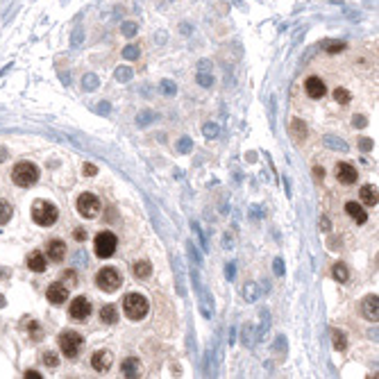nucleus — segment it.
<instances>
[{"label":"nucleus","mask_w":379,"mask_h":379,"mask_svg":"<svg viewBox=\"0 0 379 379\" xmlns=\"http://www.w3.org/2000/svg\"><path fill=\"white\" fill-rule=\"evenodd\" d=\"M327 53L329 55H336V53H343V50H345V43H343V41H329V43H327V48H325Z\"/></svg>","instance_id":"31"},{"label":"nucleus","mask_w":379,"mask_h":379,"mask_svg":"<svg viewBox=\"0 0 379 379\" xmlns=\"http://www.w3.org/2000/svg\"><path fill=\"white\" fill-rule=\"evenodd\" d=\"M320 227H322V232H329V229H332V225H329V218H327V216L320 218Z\"/></svg>","instance_id":"45"},{"label":"nucleus","mask_w":379,"mask_h":379,"mask_svg":"<svg viewBox=\"0 0 379 379\" xmlns=\"http://www.w3.org/2000/svg\"><path fill=\"white\" fill-rule=\"evenodd\" d=\"M152 118H155V114H152V111H141V114L137 116V125H139V127H145V125L152 120Z\"/></svg>","instance_id":"33"},{"label":"nucleus","mask_w":379,"mask_h":379,"mask_svg":"<svg viewBox=\"0 0 379 379\" xmlns=\"http://www.w3.org/2000/svg\"><path fill=\"white\" fill-rule=\"evenodd\" d=\"M352 125H354V127H366V125H368L366 116H354L352 118Z\"/></svg>","instance_id":"42"},{"label":"nucleus","mask_w":379,"mask_h":379,"mask_svg":"<svg viewBox=\"0 0 379 379\" xmlns=\"http://www.w3.org/2000/svg\"><path fill=\"white\" fill-rule=\"evenodd\" d=\"M132 273H134V277H137V279H148V277L152 275L150 261H137L134 266H132Z\"/></svg>","instance_id":"19"},{"label":"nucleus","mask_w":379,"mask_h":379,"mask_svg":"<svg viewBox=\"0 0 379 379\" xmlns=\"http://www.w3.org/2000/svg\"><path fill=\"white\" fill-rule=\"evenodd\" d=\"M48 302H53V304H64L68 300V288L64 284H50L48 286Z\"/></svg>","instance_id":"12"},{"label":"nucleus","mask_w":379,"mask_h":379,"mask_svg":"<svg viewBox=\"0 0 379 379\" xmlns=\"http://www.w3.org/2000/svg\"><path fill=\"white\" fill-rule=\"evenodd\" d=\"M68 314H71L73 320L84 322L86 318L91 316V302H89V298H84V295L75 298V300L68 304Z\"/></svg>","instance_id":"8"},{"label":"nucleus","mask_w":379,"mask_h":379,"mask_svg":"<svg viewBox=\"0 0 379 379\" xmlns=\"http://www.w3.org/2000/svg\"><path fill=\"white\" fill-rule=\"evenodd\" d=\"M304 91H307L309 98L318 100V98H322V96L327 93V86H325V82H322L320 78L311 75V78H307V82H304Z\"/></svg>","instance_id":"10"},{"label":"nucleus","mask_w":379,"mask_h":379,"mask_svg":"<svg viewBox=\"0 0 379 379\" xmlns=\"http://www.w3.org/2000/svg\"><path fill=\"white\" fill-rule=\"evenodd\" d=\"M41 357H43V363H46L48 368H57L59 366V359H57V354L55 352H43Z\"/></svg>","instance_id":"32"},{"label":"nucleus","mask_w":379,"mask_h":379,"mask_svg":"<svg viewBox=\"0 0 379 379\" xmlns=\"http://www.w3.org/2000/svg\"><path fill=\"white\" fill-rule=\"evenodd\" d=\"M123 57L125 59H139V46H127L123 50Z\"/></svg>","instance_id":"37"},{"label":"nucleus","mask_w":379,"mask_h":379,"mask_svg":"<svg viewBox=\"0 0 379 379\" xmlns=\"http://www.w3.org/2000/svg\"><path fill=\"white\" fill-rule=\"evenodd\" d=\"M73 239H75V241H86V229H75V232H73Z\"/></svg>","instance_id":"43"},{"label":"nucleus","mask_w":379,"mask_h":379,"mask_svg":"<svg viewBox=\"0 0 379 379\" xmlns=\"http://www.w3.org/2000/svg\"><path fill=\"white\" fill-rule=\"evenodd\" d=\"M96 284H98L100 291L114 293V291H118V286L123 284V277L118 275L116 268H102V270H98V275H96Z\"/></svg>","instance_id":"5"},{"label":"nucleus","mask_w":379,"mask_h":379,"mask_svg":"<svg viewBox=\"0 0 379 379\" xmlns=\"http://www.w3.org/2000/svg\"><path fill=\"white\" fill-rule=\"evenodd\" d=\"M123 34H125V37H134V34H137V23H125V25H123Z\"/></svg>","instance_id":"39"},{"label":"nucleus","mask_w":379,"mask_h":379,"mask_svg":"<svg viewBox=\"0 0 379 379\" xmlns=\"http://www.w3.org/2000/svg\"><path fill=\"white\" fill-rule=\"evenodd\" d=\"M334 100H336L339 105H347V102L352 100V96H350V91H347V89H343V86H336V89H334Z\"/></svg>","instance_id":"25"},{"label":"nucleus","mask_w":379,"mask_h":379,"mask_svg":"<svg viewBox=\"0 0 379 379\" xmlns=\"http://www.w3.org/2000/svg\"><path fill=\"white\" fill-rule=\"evenodd\" d=\"M334 173H336V180H339L340 184H345V186H350V184L357 182V168H354L352 163H336V168H334Z\"/></svg>","instance_id":"9"},{"label":"nucleus","mask_w":379,"mask_h":379,"mask_svg":"<svg viewBox=\"0 0 379 379\" xmlns=\"http://www.w3.org/2000/svg\"><path fill=\"white\" fill-rule=\"evenodd\" d=\"M373 139H368V137H363V139H361V141H359V148H361V150H363V152H370V150H373Z\"/></svg>","instance_id":"38"},{"label":"nucleus","mask_w":379,"mask_h":379,"mask_svg":"<svg viewBox=\"0 0 379 379\" xmlns=\"http://www.w3.org/2000/svg\"><path fill=\"white\" fill-rule=\"evenodd\" d=\"M361 200H363V204H368V207H375L377 204V189H375L373 184H366V186H361Z\"/></svg>","instance_id":"18"},{"label":"nucleus","mask_w":379,"mask_h":379,"mask_svg":"<svg viewBox=\"0 0 379 379\" xmlns=\"http://www.w3.org/2000/svg\"><path fill=\"white\" fill-rule=\"evenodd\" d=\"M116 236L111 234V232H100L98 236H96V255L100 257V259H109L114 252H116Z\"/></svg>","instance_id":"6"},{"label":"nucleus","mask_w":379,"mask_h":379,"mask_svg":"<svg viewBox=\"0 0 379 379\" xmlns=\"http://www.w3.org/2000/svg\"><path fill=\"white\" fill-rule=\"evenodd\" d=\"M191 150H193V139L182 137L180 141H177V152H182V155H189Z\"/></svg>","instance_id":"27"},{"label":"nucleus","mask_w":379,"mask_h":379,"mask_svg":"<svg viewBox=\"0 0 379 379\" xmlns=\"http://www.w3.org/2000/svg\"><path fill=\"white\" fill-rule=\"evenodd\" d=\"M116 80H118V82H127V80H132V68L120 66V68L116 71Z\"/></svg>","instance_id":"34"},{"label":"nucleus","mask_w":379,"mask_h":379,"mask_svg":"<svg viewBox=\"0 0 379 379\" xmlns=\"http://www.w3.org/2000/svg\"><path fill=\"white\" fill-rule=\"evenodd\" d=\"M82 170H84V175H86V177H93V175H98V168H96L93 163H84V166H82Z\"/></svg>","instance_id":"40"},{"label":"nucleus","mask_w":379,"mask_h":379,"mask_svg":"<svg viewBox=\"0 0 379 379\" xmlns=\"http://www.w3.org/2000/svg\"><path fill=\"white\" fill-rule=\"evenodd\" d=\"M363 314H366L368 320L377 322L379 320V298L377 295H368L363 300Z\"/></svg>","instance_id":"13"},{"label":"nucleus","mask_w":379,"mask_h":379,"mask_svg":"<svg viewBox=\"0 0 379 379\" xmlns=\"http://www.w3.org/2000/svg\"><path fill=\"white\" fill-rule=\"evenodd\" d=\"M332 277H334L336 281H340V284L350 279V270H347V266H345V263H334V268H332Z\"/></svg>","instance_id":"23"},{"label":"nucleus","mask_w":379,"mask_h":379,"mask_svg":"<svg viewBox=\"0 0 379 379\" xmlns=\"http://www.w3.org/2000/svg\"><path fill=\"white\" fill-rule=\"evenodd\" d=\"M332 339H334V347L339 350V352H343L347 347V339H345V334L340 332V329H334L332 332Z\"/></svg>","instance_id":"24"},{"label":"nucleus","mask_w":379,"mask_h":379,"mask_svg":"<svg viewBox=\"0 0 379 379\" xmlns=\"http://www.w3.org/2000/svg\"><path fill=\"white\" fill-rule=\"evenodd\" d=\"M12 180L16 186H23V189H27V186H32L37 180H39V168L34 166V163L30 161H20L14 166L12 170Z\"/></svg>","instance_id":"3"},{"label":"nucleus","mask_w":379,"mask_h":379,"mask_svg":"<svg viewBox=\"0 0 379 379\" xmlns=\"http://www.w3.org/2000/svg\"><path fill=\"white\" fill-rule=\"evenodd\" d=\"M27 268L32 270V273H43L46 270V257L41 255V252H32V255L27 257Z\"/></svg>","instance_id":"17"},{"label":"nucleus","mask_w":379,"mask_h":379,"mask_svg":"<svg viewBox=\"0 0 379 379\" xmlns=\"http://www.w3.org/2000/svg\"><path fill=\"white\" fill-rule=\"evenodd\" d=\"M218 132H220V127H218L216 123H207V125H202V134H204L207 139L218 137Z\"/></svg>","instance_id":"30"},{"label":"nucleus","mask_w":379,"mask_h":379,"mask_svg":"<svg viewBox=\"0 0 379 379\" xmlns=\"http://www.w3.org/2000/svg\"><path fill=\"white\" fill-rule=\"evenodd\" d=\"M314 175H316V180H322V177H325V170L316 166V168H314Z\"/></svg>","instance_id":"47"},{"label":"nucleus","mask_w":379,"mask_h":379,"mask_svg":"<svg viewBox=\"0 0 379 379\" xmlns=\"http://www.w3.org/2000/svg\"><path fill=\"white\" fill-rule=\"evenodd\" d=\"M25 379H41V375L37 370H25Z\"/></svg>","instance_id":"46"},{"label":"nucleus","mask_w":379,"mask_h":379,"mask_svg":"<svg viewBox=\"0 0 379 379\" xmlns=\"http://www.w3.org/2000/svg\"><path fill=\"white\" fill-rule=\"evenodd\" d=\"M345 211L350 214V218H352V220H357L359 225H363V222L368 220V214L363 211V207H361L359 202H347L345 204Z\"/></svg>","instance_id":"16"},{"label":"nucleus","mask_w":379,"mask_h":379,"mask_svg":"<svg viewBox=\"0 0 379 379\" xmlns=\"http://www.w3.org/2000/svg\"><path fill=\"white\" fill-rule=\"evenodd\" d=\"M198 84L204 86V89H209V86L214 84V78H211V75H207L204 71H200V73H198Z\"/></svg>","instance_id":"35"},{"label":"nucleus","mask_w":379,"mask_h":379,"mask_svg":"<svg viewBox=\"0 0 379 379\" xmlns=\"http://www.w3.org/2000/svg\"><path fill=\"white\" fill-rule=\"evenodd\" d=\"M291 137H293L295 141H302V139L307 137V125H304V120H300V118H293V120H291Z\"/></svg>","instance_id":"20"},{"label":"nucleus","mask_w":379,"mask_h":379,"mask_svg":"<svg viewBox=\"0 0 379 379\" xmlns=\"http://www.w3.org/2000/svg\"><path fill=\"white\" fill-rule=\"evenodd\" d=\"M66 257V245H64V241H50L48 243V259H53V261H61Z\"/></svg>","instance_id":"15"},{"label":"nucleus","mask_w":379,"mask_h":379,"mask_svg":"<svg viewBox=\"0 0 379 379\" xmlns=\"http://www.w3.org/2000/svg\"><path fill=\"white\" fill-rule=\"evenodd\" d=\"M159 89H161L163 96H175V93H177L175 82H170V80H163L161 84H159Z\"/></svg>","instance_id":"29"},{"label":"nucleus","mask_w":379,"mask_h":379,"mask_svg":"<svg viewBox=\"0 0 379 379\" xmlns=\"http://www.w3.org/2000/svg\"><path fill=\"white\" fill-rule=\"evenodd\" d=\"M257 295H259V291H257V284H255V281H250V284H245V286H243V298H245L248 302H255Z\"/></svg>","instance_id":"26"},{"label":"nucleus","mask_w":379,"mask_h":379,"mask_svg":"<svg viewBox=\"0 0 379 379\" xmlns=\"http://www.w3.org/2000/svg\"><path fill=\"white\" fill-rule=\"evenodd\" d=\"M5 159H7V148L0 145V161H5Z\"/></svg>","instance_id":"48"},{"label":"nucleus","mask_w":379,"mask_h":379,"mask_svg":"<svg viewBox=\"0 0 379 379\" xmlns=\"http://www.w3.org/2000/svg\"><path fill=\"white\" fill-rule=\"evenodd\" d=\"M120 370L127 379H134V377H141V363H139L137 357H127V359L120 363Z\"/></svg>","instance_id":"14"},{"label":"nucleus","mask_w":379,"mask_h":379,"mask_svg":"<svg viewBox=\"0 0 379 379\" xmlns=\"http://www.w3.org/2000/svg\"><path fill=\"white\" fill-rule=\"evenodd\" d=\"M100 320L105 322V325H114L118 320V311L114 304H105V307L100 309Z\"/></svg>","instance_id":"21"},{"label":"nucleus","mask_w":379,"mask_h":379,"mask_svg":"<svg viewBox=\"0 0 379 379\" xmlns=\"http://www.w3.org/2000/svg\"><path fill=\"white\" fill-rule=\"evenodd\" d=\"M91 366H93V370H98V373L109 370L111 368V352L109 350H98V352H93Z\"/></svg>","instance_id":"11"},{"label":"nucleus","mask_w":379,"mask_h":379,"mask_svg":"<svg viewBox=\"0 0 379 379\" xmlns=\"http://www.w3.org/2000/svg\"><path fill=\"white\" fill-rule=\"evenodd\" d=\"M100 211V200L93 193H82L78 198V214L82 218H96Z\"/></svg>","instance_id":"7"},{"label":"nucleus","mask_w":379,"mask_h":379,"mask_svg":"<svg viewBox=\"0 0 379 379\" xmlns=\"http://www.w3.org/2000/svg\"><path fill=\"white\" fill-rule=\"evenodd\" d=\"M322 145L329 148V150H336V152H347V143L343 139H336V137H325L322 139Z\"/></svg>","instance_id":"22"},{"label":"nucleus","mask_w":379,"mask_h":379,"mask_svg":"<svg viewBox=\"0 0 379 379\" xmlns=\"http://www.w3.org/2000/svg\"><path fill=\"white\" fill-rule=\"evenodd\" d=\"M82 84H84L86 91H93V89L98 86V78H96V75H86V78L82 80Z\"/></svg>","instance_id":"36"},{"label":"nucleus","mask_w":379,"mask_h":379,"mask_svg":"<svg viewBox=\"0 0 379 379\" xmlns=\"http://www.w3.org/2000/svg\"><path fill=\"white\" fill-rule=\"evenodd\" d=\"M82 345H84V340H82V336H80L78 332H61L59 334V350H61V354L68 357V359L78 357Z\"/></svg>","instance_id":"4"},{"label":"nucleus","mask_w":379,"mask_h":379,"mask_svg":"<svg viewBox=\"0 0 379 379\" xmlns=\"http://www.w3.org/2000/svg\"><path fill=\"white\" fill-rule=\"evenodd\" d=\"M225 275H227V279H234V275H236L234 263H227V268H225Z\"/></svg>","instance_id":"44"},{"label":"nucleus","mask_w":379,"mask_h":379,"mask_svg":"<svg viewBox=\"0 0 379 379\" xmlns=\"http://www.w3.org/2000/svg\"><path fill=\"white\" fill-rule=\"evenodd\" d=\"M57 216H59V211H57V207H55L53 202H48V200H37V202H34L32 220L37 222V225H41V227H50V225L57 222Z\"/></svg>","instance_id":"2"},{"label":"nucleus","mask_w":379,"mask_h":379,"mask_svg":"<svg viewBox=\"0 0 379 379\" xmlns=\"http://www.w3.org/2000/svg\"><path fill=\"white\" fill-rule=\"evenodd\" d=\"M273 266H275V275H277V277H281V275H284V261H281V259H275V263H273Z\"/></svg>","instance_id":"41"},{"label":"nucleus","mask_w":379,"mask_h":379,"mask_svg":"<svg viewBox=\"0 0 379 379\" xmlns=\"http://www.w3.org/2000/svg\"><path fill=\"white\" fill-rule=\"evenodd\" d=\"M0 307H5V298L2 295H0Z\"/></svg>","instance_id":"49"},{"label":"nucleus","mask_w":379,"mask_h":379,"mask_svg":"<svg viewBox=\"0 0 379 379\" xmlns=\"http://www.w3.org/2000/svg\"><path fill=\"white\" fill-rule=\"evenodd\" d=\"M148 300L141 293H127L123 300V311L130 320H143L148 316Z\"/></svg>","instance_id":"1"},{"label":"nucleus","mask_w":379,"mask_h":379,"mask_svg":"<svg viewBox=\"0 0 379 379\" xmlns=\"http://www.w3.org/2000/svg\"><path fill=\"white\" fill-rule=\"evenodd\" d=\"M9 218H12V207H9L5 200H0V225L9 222Z\"/></svg>","instance_id":"28"}]
</instances>
